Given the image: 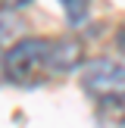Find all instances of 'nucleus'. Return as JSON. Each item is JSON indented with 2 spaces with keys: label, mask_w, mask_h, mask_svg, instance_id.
<instances>
[{
  "label": "nucleus",
  "mask_w": 125,
  "mask_h": 128,
  "mask_svg": "<svg viewBox=\"0 0 125 128\" xmlns=\"http://www.w3.org/2000/svg\"><path fill=\"white\" fill-rule=\"evenodd\" d=\"M81 66V44L69 38H22L0 60V72L16 88H41Z\"/></svg>",
  "instance_id": "nucleus-1"
},
{
  "label": "nucleus",
  "mask_w": 125,
  "mask_h": 128,
  "mask_svg": "<svg viewBox=\"0 0 125 128\" xmlns=\"http://www.w3.org/2000/svg\"><path fill=\"white\" fill-rule=\"evenodd\" d=\"M81 88L88 97H94L97 103L125 110V66L112 60H88L81 66Z\"/></svg>",
  "instance_id": "nucleus-2"
},
{
  "label": "nucleus",
  "mask_w": 125,
  "mask_h": 128,
  "mask_svg": "<svg viewBox=\"0 0 125 128\" xmlns=\"http://www.w3.org/2000/svg\"><path fill=\"white\" fill-rule=\"evenodd\" d=\"M56 3L62 6V12H66L69 25H72V28H78V25L88 22V16H91V3H94V0H56Z\"/></svg>",
  "instance_id": "nucleus-3"
},
{
  "label": "nucleus",
  "mask_w": 125,
  "mask_h": 128,
  "mask_svg": "<svg viewBox=\"0 0 125 128\" xmlns=\"http://www.w3.org/2000/svg\"><path fill=\"white\" fill-rule=\"evenodd\" d=\"M116 50H119V53L125 56V25H122V28L116 31Z\"/></svg>",
  "instance_id": "nucleus-4"
},
{
  "label": "nucleus",
  "mask_w": 125,
  "mask_h": 128,
  "mask_svg": "<svg viewBox=\"0 0 125 128\" xmlns=\"http://www.w3.org/2000/svg\"><path fill=\"white\" fill-rule=\"evenodd\" d=\"M0 3H3L6 10H22V6H28L31 0H0Z\"/></svg>",
  "instance_id": "nucleus-5"
},
{
  "label": "nucleus",
  "mask_w": 125,
  "mask_h": 128,
  "mask_svg": "<svg viewBox=\"0 0 125 128\" xmlns=\"http://www.w3.org/2000/svg\"><path fill=\"white\" fill-rule=\"evenodd\" d=\"M0 60H3V56H0ZM0 75H3V72H0Z\"/></svg>",
  "instance_id": "nucleus-6"
}]
</instances>
